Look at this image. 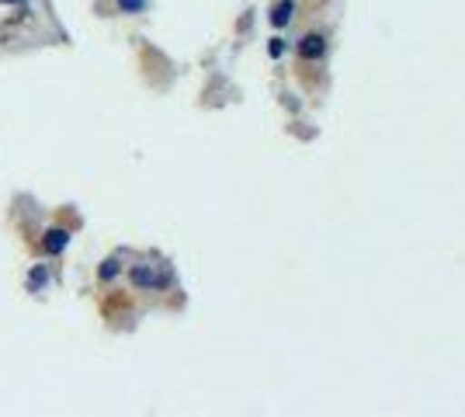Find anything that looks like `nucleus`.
Returning <instances> with one entry per match:
<instances>
[{
  "label": "nucleus",
  "mask_w": 465,
  "mask_h": 417,
  "mask_svg": "<svg viewBox=\"0 0 465 417\" xmlns=\"http://www.w3.org/2000/svg\"><path fill=\"white\" fill-rule=\"evenodd\" d=\"M129 282L139 293H163L174 275H171V264H163L160 258H139L136 264H129Z\"/></svg>",
  "instance_id": "1"
},
{
  "label": "nucleus",
  "mask_w": 465,
  "mask_h": 417,
  "mask_svg": "<svg viewBox=\"0 0 465 417\" xmlns=\"http://www.w3.org/2000/svg\"><path fill=\"white\" fill-rule=\"evenodd\" d=\"M295 53H299L306 63L323 60V56H327V39H323L320 32H306V35L299 39V45H295Z\"/></svg>",
  "instance_id": "2"
},
{
  "label": "nucleus",
  "mask_w": 465,
  "mask_h": 417,
  "mask_svg": "<svg viewBox=\"0 0 465 417\" xmlns=\"http://www.w3.org/2000/svg\"><path fill=\"white\" fill-rule=\"evenodd\" d=\"M70 247V230L66 226H49L45 233H42V251L45 254H63Z\"/></svg>",
  "instance_id": "3"
},
{
  "label": "nucleus",
  "mask_w": 465,
  "mask_h": 417,
  "mask_svg": "<svg viewBox=\"0 0 465 417\" xmlns=\"http://www.w3.org/2000/svg\"><path fill=\"white\" fill-rule=\"evenodd\" d=\"M122 275V254H112V258L101 261V268H97V278L101 282H115Z\"/></svg>",
  "instance_id": "4"
},
{
  "label": "nucleus",
  "mask_w": 465,
  "mask_h": 417,
  "mask_svg": "<svg viewBox=\"0 0 465 417\" xmlns=\"http://www.w3.org/2000/svg\"><path fill=\"white\" fill-rule=\"evenodd\" d=\"M292 18H295V4H292V0H282V4H274V11H272V25H274V28H285Z\"/></svg>",
  "instance_id": "5"
},
{
  "label": "nucleus",
  "mask_w": 465,
  "mask_h": 417,
  "mask_svg": "<svg viewBox=\"0 0 465 417\" xmlns=\"http://www.w3.org/2000/svg\"><path fill=\"white\" fill-rule=\"evenodd\" d=\"M49 282V268L45 264H35L32 272H28V278H25V285H28V293H42V285Z\"/></svg>",
  "instance_id": "6"
},
{
  "label": "nucleus",
  "mask_w": 465,
  "mask_h": 417,
  "mask_svg": "<svg viewBox=\"0 0 465 417\" xmlns=\"http://www.w3.org/2000/svg\"><path fill=\"white\" fill-rule=\"evenodd\" d=\"M115 7L122 15H143L150 7V0H115Z\"/></svg>",
  "instance_id": "7"
},
{
  "label": "nucleus",
  "mask_w": 465,
  "mask_h": 417,
  "mask_svg": "<svg viewBox=\"0 0 465 417\" xmlns=\"http://www.w3.org/2000/svg\"><path fill=\"white\" fill-rule=\"evenodd\" d=\"M268 53H272L274 60H278V56H285V39H272V45H268Z\"/></svg>",
  "instance_id": "8"
},
{
  "label": "nucleus",
  "mask_w": 465,
  "mask_h": 417,
  "mask_svg": "<svg viewBox=\"0 0 465 417\" xmlns=\"http://www.w3.org/2000/svg\"><path fill=\"white\" fill-rule=\"evenodd\" d=\"M0 4H15V7H18V4H25V0H0Z\"/></svg>",
  "instance_id": "9"
}]
</instances>
